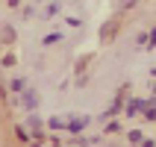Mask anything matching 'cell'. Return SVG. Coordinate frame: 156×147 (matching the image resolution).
<instances>
[{"instance_id":"24","label":"cell","mask_w":156,"mask_h":147,"mask_svg":"<svg viewBox=\"0 0 156 147\" xmlns=\"http://www.w3.org/2000/svg\"><path fill=\"white\" fill-rule=\"evenodd\" d=\"M150 86H153V91H156V82H150Z\"/></svg>"},{"instance_id":"15","label":"cell","mask_w":156,"mask_h":147,"mask_svg":"<svg viewBox=\"0 0 156 147\" xmlns=\"http://www.w3.org/2000/svg\"><path fill=\"white\" fill-rule=\"evenodd\" d=\"M0 65H3V68H15V65H18V56H15V53H6V56L0 59Z\"/></svg>"},{"instance_id":"13","label":"cell","mask_w":156,"mask_h":147,"mask_svg":"<svg viewBox=\"0 0 156 147\" xmlns=\"http://www.w3.org/2000/svg\"><path fill=\"white\" fill-rule=\"evenodd\" d=\"M47 130H65V118H47Z\"/></svg>"},{"instance_id":"16","label":"cell","mask_w":156,"mask_h":147,"mask_svg":"<svg viewBox=\"0 0 156 147\" xmlns=\"http://www.w3.org/2000/svg\"><path fill=\"white\" fill-rule=\"evenodd\" d=\"M88 79H91V77H88L86 71H83V74H77V79H74V88H86V86H88Z\"/></svg>"},{"instance_id":"10","label":"cell","mask_w":156,"mask_h":147,"mask_svg":"<svg viewBox=\"0 0 156 147\" xmlns=\"http://www.w3.org/2000/svg\"><path fill=\"white\" fill-rule=\"evenodd\" d=\"M103 132H106V135H118V132H124V127H121V121H109Z\"/></svg>"},{"instance_id":"8","label":"cell","mask_w":156,"mask_h":147,"mask_svg":"<svg viewBox=\"0 0 156 147\" xmlns=\"http://www.w3.org/2000/svg\"><path fill=\"white\" fill-rule=\"evenodd\" d=\"M56 12H59V3H56V0H50V3L44 6L41 18H44V21H50V18H56Z\"/></svg>"},{"instance_id":"11","label":"cell","mask_w":156,"mask_h":147,"mask_svg":"<svg viewBox=\"0 0 156 147\" xmlns=\"http://www.w3.org/2000/svg\"><path fill=\"white\" fill-rule=\"evenodd\" d=\"M59 41H62V35H59V33H47V35L41 38L44 47H53V44H59Z\"/></svg>"},{"instance_id":"20","label":"cell","mask_w":156,"mask_h":147,"mask_svg":"<svg viewBox=\"0 0 156 147\" xmlns=\"http://www.w3.org/2000/svg\"><path fill=\"white\" fill-rule=\"evenodd\" d=\"M136 44H139V47H147V33H139V38H136Z\"/></svg>"},{"instance_id":"7","label":"cell","mask_w":156,"mask_h":147,"mask_svg":"<svg viewBox=\"0 0 156 147\" xmlns=\"http://www.w3.org/2000/svg\"><path fill=\"white\" fill-rule=\"evenodd\" d=\"M91 62H94V53H83V56L74 62V74H83V71H86Z\"/></svg>"},{"instance_id":"4","label":"cell","mask_w":156,"mask_h":147,"mask_svg":"<svg viewBox=\"0 0 156 147\" xmlns=\"http://www.w3.org/2000/svg\"><path fill=\"white\" fill-rule=\"evenodd\" d=\"M0 41L6 44V47H12V44L18 41V33H15L12 24H0Z\"/></svg>"},{"instance_id":"18","label":"cell","mask_w":156,"mask_h":147,"mask_svg":"<svg viewBox=\"0 0 156 147\" xmlns=\"http://www.w3.org/2000/svg\"><path fill=\"white\" fill-rule=\"evenodd\" d=\"M33 15H35V9L30 6V3H27V6L21 9V18H24V21H27V18H33Z\"/></svg>"},{"instance_id":"2","label":"cell","mask_w":156,"mask_h":147,"mask_svg":"<svg viewBox=\"0 0 156 147\" xmlns=\"http://www.w3.org/2000/svg\"><path fill=\"white\" fill-rule=\"evenodd\" d=\"M21 106H24V112H35V109H38V91H35L33 86H27L24 91H21Z\"/></svg>"},{"instance_id":"9","label":"cell","mask_w":156,"mask_h":147,"mask_svg":"<svg viewBox=\"0 0 156 147\" xmlns=\"http://www.w3.org/2000/svg\"><path fill=\"white\" fill-rule=\"evenodd\" d=\"M15 141H21V144H27V141H33L30 130H27V127H15Z\"/></svg>"},{"instance_id":"25","label":"cell","mask_w":156,"mask_h":147,"mask_svg":"<svg viewBox=\"0 0 156 147\" xmlns=\"http://www.w3.org/2000/svg\"><path fill=\"white\" fill-rule=\"evenodd\" d=\"M153 77H156V71H153Z\"/></svg>"},{"instance_id":"5","label":"cell","mask_w":156,"mask_h":147,"mask_svg":"<svg viewBox=\"0 0 156 147\" xmlns=\"http://www.w3.org/2000/svg\"><path fill=\"white\" fill-rule=\"evenodd\" d=\"M133 6H139V0H112V12L115 15H124V12H130Z\"/></svg>"},{"instance_id":"17","label":"cell","mask_w":156,"mask_h":147,"mask_svg":"<svg viewBox=\"0 0 156 147\" xmlns=\"http://www.w3.org/2000/svg\"><path fill=\"white\" fill-rule=\"evenodd\" d=\"M144 118H147V121H156V103H147V106H144Z\"/></svg>"},{"instance_id":"3","label":"cell","mask_w":156,"mask_h":147,"mask_svg":"<svg viewBox=\"0 0 156 147\" xmlns=\"http://www.w3.org/2000/svg\"><path fill=\"white\" fill-rule=\"evenodd\" d=\"M88 121H91V118H68V121H65V132L77 135V132H83L88 127Z\"/></svg>"},{"instance_id":"23","label":"cell","mask_w":156,"mask_h":147,"mask_svg":"<svg viewBox=\"0 0 156 147\" xmlns=\"http://www.w3.org/2000/svg\"><path fill=\"white\" fill-rule=\"evenodd\" d=\"M0 100H6V88H3V82H0Z\"/></svg>"},{"instance_id":"1","label":"cell","mask_w":156,"mask_h":147,"mask_svg":"<svg viewBox=\"0 0 156 147\" xmlns=\"http://www.w3.org/2000/svg\"><path fill=\"white\" fill-rule=\"evenodd\" d=\"M118 33H121V18L115 15V18H109V21H103V24H100L97 38H100V44H112L115 38H118Z\"/></svg>"},{"instance_id":"22","label":"cell","mask_w":156,"mask_h":147,"mask_svg":"<svg viewBox=\"0 0 156 147\" xmlns=\"http://www.w3.org/2000/svg\"><path fill=\"white\" fill-rule=\"evenodd\" d=\"M6 6L9 9H18V6H21V0H6Z\"/></svg>"},{"instance_id":"6","label":"cell","mask_w":156,"mask_h":147,"mask_svg":"<svg viewBox=\"0 0 156 147\" xmlns=\"http://www.w3.org/2000/svg\"><path fill=\"white\" fill-rule=\"evenodd\" d=\"M139 109H144V100H139V97H130L127 103H124V115H139Z\"/></svg>"},{"instance_id":"14","label":"cell","mask_w":156,"mask_h":147,"mask_svg":"<svg viewBox=\"0 0 156 147\" xmlns=\"http://www.w3.org/2000/svg\"><path fill=\"white\" fill-rule=\"evenodd\" d=\"M9 88L21 94V91H24V88H27V79H24V77H15V79H12V82H9Z\"/></svg>"},{"instance_id":"21","label":"cell","mask_w":156,"mask_h":147,"mask_svg":"<svg viewBox=\"0 0 156 147\" xmlns=\"http://www.w3.org/2000/svg\"><path fill=\"white\" fill-rule=\"evenodd\" d=\"M65 24H68V26H80L83 21H80V18H71V15H68V18H65Z\"/></svg>"},{"instance_id":"19","label":"cell","mask_w":156,"mask_h":147,"mask_svg":"<svg viewBox=\"0 0 156 147\" xmlns=\"http://www.w3.org/2000/svg\"><path fill=\"white\" fill-rule=\"evenodd\" d=\"M147 47H150V50H153V47H156V26H153V30H150V33H147Z\"/></svg>"},{"instance_id":"12","label":"cell","mask_w":156,"mask_h":147,"mask_svg":"<svg viewBox=\"0 0 156 147\" xmlns=\"http://www.w3.org/2000/svg\"><path fill=\"white\" fill-rule=\"evenodd\" d=\"M127 141H130V144H141V141H144V132L141 130H130L127 132Z\"/></svg>"}]
</instances>
